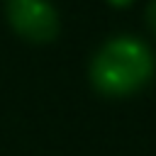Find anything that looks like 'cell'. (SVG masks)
Listing matches in <instances>:
<instances>
[{
	"label": "cell",
	"instance_id": "cell-4",
	"mask_svg": "<svg viewBox=\"0 0 156 156\" xmlns=\"http://www.w3.org/2000/svg\"><path fill=\"white\" fill-rule=\"evenodd\" d=\"M110 2H112V5H117V7H122V5H129L132 0H110Z\"/></svg>",
	"mask_w": 156,
	"mask_h": 156
},
{
	"label": "cell",
	"instance_id": "cell-3",
	"mask_svg": "<svg viewBox=\"0 0 156 156\" xmlns=\"http://www.w3.org/2000/svg\"><path fill=\"white\" fill-rule=\"evenodd\" d=\"M146 20H149L151 29L156 32V0H151V2H149V7H146Z\"/></svg>",
	"mask_w": 156,
	"mask_h": 156
},
{
	"label": "cell",
	"instance_id": "cell-1",
	"mask_svg": "<svg viewBox=\"0 0 156 156\" xmlns=\"http://www.w3.org/2000/svg\"><path fill=\"white\" fill-rule=\"evenodd\" d=\"M154 73V56L136 37H115L95 54L90 63L93 85L110 98L136 93Z\"/></svg>",
	"mask_w": 156,
	"mask_h": 156
},
{
	"label": "cell",
	"instance_id": "cell-2",
	"mask_svg": "<svg viewBox=\"0 0 156 156\" xmlns=\"http://www.w3.org/2000/svg\"><path fill=\"white\" fill-rule=\"evenodd\" d=\"M7 17L15 32L29 41H49L58 32V15L49 0H10Z\"/></svg>",
	"mask_w": 156,
	"mask_h": 156
}]
</instances>
